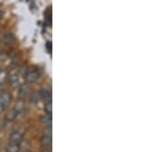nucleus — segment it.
Masks as SVG:
<instances>
[{"label": "nucleus", "instance_id": "1", "mask_svg": "<svg viewBox=\"0 0 154 152\" xmlns=\"http://www.w3.org/2000/svg\"><path fill=\"white\" fill-rule=\"evenodd\" d=\"M11 102V96L7 92H3V93L0 94V107H1L3 110H5L7 107L9 106Z\"/></svg>", "mask_w": 154, "mask_h": 152}, {"label": "nucleus", "instance_id": "2", "mask_svg": "<svg viewBox=\"0 0 154 152\" xmlns=\"http://www.w3.org/2000/svg\"><path fill=\"white\" fill-rule=\"evenodd\" d=\"M9 141L12 144H19L23 141V134H21L20 132H12L9 136Z\"/></svg>", "mask_w": 154, "mask_h": 152}, {"label": "nucleus", "instance_id": "3", "mask_svg": "<svg viewBox=\"0 0 154 152\" xmlns=\"http://www.w3.org/2000/svg\"><path fill=\"white\" fill-rule=\"evenodd\" d=\"M38 78H39L38 71L32 70V71H29L28 73L26 74V81L28 82V83H33V82H35Z\"/></svg>", "mask_w": 154, "mask_h": 152}, {"label": "nucleus", "instance_id": "4", "mask_svg": "<svg viewBox=\"0 0 154 152\" xmlns=\"http://www.w3.org/2000/svg\"><path fill=\"white\" fill-rule=\"evenodd\" d=\"M39 96H40V98L42 100H44L45 101V103L46 102H49V101H51V92L48 91V89H41L40 92H39Z\"/></svg>", "mask_w": 154, "mask_h": 152}, {"label": "nucleus", "instance_id": "5", "mask_svg": "<svg viewBox=\"0 0 154 152\" xmlns=\"http://www.w3.org/2000/svg\"><path fill=\"white\" fill-rule=\"evenodd\" d=\"M24 109H25V103H24V101H22V100H19L18 103L16 104V106H14V111L17 113V116H18L19 114H21L22 112L24 111Z\"/></svg>", "mask_w": 154, "mask_h": 152}, {"label": "nucleus", "instance_id": "6", "mask_svg": "<svg viewBox=\"0 0 154 152\" xmlns=\"http://www.w3.org/2000/svg\"><path fill=\"white\" fill-rule=\"evenodd\" d=\"M51 144V137L49 136H43L41 138V146L44 149H48Z\"/></svg>", "mask_w": 154, "mask_h": 152}, {"label": "nucleus", "instance_id": "7", "mask_svg": "<svg viewBox=\"0 0 154 152\" xmlns=\"http://www.w3.org/2000/svg\"><path fill=\"white\" fill-rule=\"evenodd\" d=\"M5 151L6 152H19L20 151V145L19 144L9 143L8 145H6V147H5Z\"/></svg>", "mask_w": 154, "mask_h": 152}, {"label": "nucleus", "instance_id": "8", "mask_svg": "<svg viewBox=\"0 0 154 152\" xmlns=\"http://www.w3.org/2000/svg\"><path fill=\"white\" fill-rule=\"evenodd\" d=\"M44 111H45L46 115L51 116V113H53V103H51V101L45 103V105H44Z\"/></svg>", "mask_w": 154, "mask_h": 152}, {"label": "nucleus", "instance_id": "9", "mask_svg": "<svg viewBox=\"0 0 154 152\" xmlns=\"http://www.w3.org/2000/svg\"><path fill=\"white\" fill-rule=\"evenodd\" d=\"M42 123L45 126H51V115H44L41 117Z\"/></svg>", "mask_w": 154, "mask_h": 152}, {"label": "nucleus", "instance_id": "10", "mask_svg": "<svg viewBox=\"0 0 154 152\" xmlns=\"http://www.w3.org/2000/svg\"><path fill=\"white\" fill-rule=\"evenodd\" d=\"M7 78V73L5 71H0V85L4 83V81Z\"/></svg>", "mask_w": 154, "mask_h": 152}, {"label": "nucleus", "instance_id": "11", "mask_svg": "<svg viewBox=\"0 0 154 152\" xmlns=\"http://www.w3.org/2000/svg\"><path fill=\"white\" fill-rule=\"evenodd\" d=\"M27 92H28V88H27V85H22L21 88H20V93L19 95L21 97H24V96H26L27 95Z\"/></svg>", "mask_w": 154, "mask_h": 152}, {"label": "nucleus", "instance_id": "12", "mask_svg": "<svg viewBox=\"0 0 154 152\" xmlns=\"http://www.w3.org/2000/svg\"><path fill=\"white\" fill-rule=\"evenodd\" d=\"M43 136H49L51 137V126H45V129H43Z\"/></svg>", "mask_w": 154, "mask_h": 152}, {"label": "nucleus", "instance_id": "13", "mask_svg": "<svg viewBox=\"0 0 154 152\" xmlns=\"http://www.w3.org/2000/svg\"><path fill=\"white\" fill-rule=\"evenodd\" d=\"M44 152H51V151H49L48 148V149H44Z\"/></svg>", "mask_w": 154, "mask_h": 152}]
</instances>
